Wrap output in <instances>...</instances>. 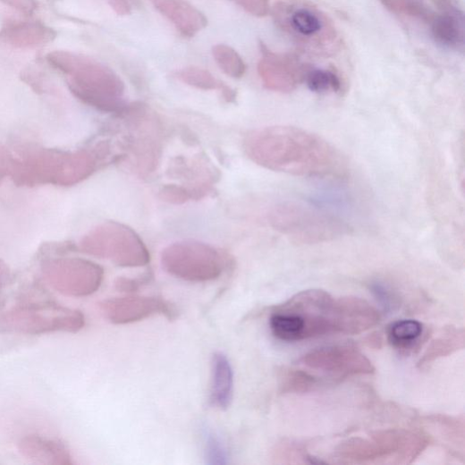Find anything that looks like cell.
<instances>
[{
    "label": "cell",
    "mask_w": 465,
    "mask_h": 465,
    "mask_svg": "<svg viewBox=\"0 0 465 465\" xmlns=\"http://www.w3.org/2000/svg\"><path fill=\"white\" fill-rule=\"evenodd\" d=\"M246 155L266 169L297 177H342L345 161L340 152L320 136L291 126L255 130L244 140Z\"/></svg>",
    "instance_id": "cell-1"
},
{
    "label": "cell",
    "mask_w": 465,
    "mask_h": 465,
    "mask_svg": "<svg viewBox=\"0 0 465 465\" xmlns=\"http://www.w3.org/2000/svg\"><path fill=\"white\" fill-rule=\"evenodd\" d=\"M47 62L67 76L72 93L87 105L119 115L128 109L125 84L109 68L91 58L66 51L47 55Z\"/></svg>",
    "instance_id": "cell-2"
},
{
    "label": "cell",
    "mask_w": 465,
    "mask_h": 465,
    "mask_svg": "<svg viewBox=\"0 0 465 465\" xmlns=\"http://www.w3.org/2000/svg\"><path fill=\"white\" fill-rule=\"evenodd\" d=\"M273 228L300 244H319L351 234L352 228L341 218L298 202L276 205L269 213Z\"/></svg>",
    "instance_id": "cell-3"
},
{
    "label": "cell",
    "mask_w": 465,
    "mask_h": 465,
    "mask_svg": "<svg viewBox=\"0 0 465 465\" xmlns=\"http://www.w3.org/2000/svg\"><path fill=\"white\" fill-rule=\"evenodd\" d=\"M428 444L422 435L405 430L374 433L370 439L355 438L342 444L335 455L342 462L364 463L379 459H395V463H410Z\"/></svg>",
    "instance_id": "cell-4"
},
{
    "label": "cell",
    "mask_w": 465,
    "mask_h": 465,
    "mask_svg": "<svg viewBox=\"0 0 465 465\" xmlns=\"http://www.w3.org/2000/svg\"><path fill=\"white\" fill-rule=\"evenodd\" d=\"M81 249L123 267H140L150 262L148 249L138 232L119 222L97 225L84 238Z\"/></svg>",
    "instance_id": "cell-5"
},
{
    "label": "cell",
    "mask_w": 465,
    "mask_h": 465,
    "mask_svg": "<svg viewBox=\"0 0 465 465\" xmlns=\"http://www.w3.org/2000/svg\"><path fill=\"white\" fill-rule=\"evenodd\" d=\"M160 261L169 275L197 283L219 278L226 266V259L217 249L196 241L167 246L161 253Z\"/></svg>",
    "instance_id": "cell-6"
},
{
    "label": "cell",
    "mask_w": 465,
    "mask_h": 465,
    "mask_svg": "<svg viewBox=\"0 0 465 465\" xmlns=\"http://www.w3.org/2000/svg\"><path fill=\"white\" fill-rule=\"evenodd\" d=\"M84 326L85 317L80 311L52 303L22 306L0 317V327L33 335L60 331L76 333Z\"/></svg>",
    "instance_id": "cell-7"
},
{
    "label": "cell",
    "mask_w": 465,
    "mask_h": 465,
    "mask_svg": "<svg viewBox=\"0 0 465 465\" xmlns=\"http://www.w3.org/2000/svg\"><path fill=\"white\" fill-rule=\"evenodd\" d=\"M300 362L339 380L358 375H372L376 371L372 362L353 343L316 348Z\"/></svg>",
    "instance_id": "cell-8"
},
{
    "label": "cell",
    "mask_w": 465,
    "mask_h": 465,
    "mask_svg": "<svg viewBox=\"0 0 465 465\" xmlns=\"http://www.w3.org/2000/svg\"><path fill=\"white\" fill-rule=\"evenodd\" d=\"M45 274L58 292L72 297L92 295L104 278L100 266L80 258L53 261L46 266Z\"/></svg>",
    "instance_id": "cell-9"
},
{
    "label": "cell",
    "mask_w": 465,
    "mask_h": 465,
    "mask_svg": "<svg viewBox=\"0 0 465 465\" xmlns=\"http://www.w3.org/2000/svg\"><path fill=\"white\" fill-rule=\"evenodd\" d=\"M335 299L320 289L302 291L284 304L277 307L294 313L303 323L304 339L335 334L333 312Z\"/></svg>",
    "instance_id": "cell-10"
},
{
    "label": "cell",
    "mask_w": 465,
    "mask_h": 465,
    "mask_svg": "<svg viewBox=\"0 0 465 465\" xmlns=\"http://www.w3.org/2000/svg\"><path fill=\"white\" fill-rule=\"evenodd\" d=\"M131 116L135 134L132 136L131 151L135 167L141 174H150L161 156L160 127L156 115L142 105H131L124 112Z\"/></svg>",
    "instance_id": "cell-11"
},
{
    "label": "cell",
    "mask_w": 465,
    "mask_h": 465,
    "mask_svg": "<svg viewBox=\"0 0 465 465\" xmlns=\"http://www.w3.org/2000/svg\"><path fill=\"white\" fill-rule=\"evenodd\" d=\"M104 316L114 324L138 322L154 315L168 319L177 317V310L168 302L148 297H127L105 300L100 304Z\"/></svg>",
    "instance_id": "cell-12"
},
{
    "label": "cell",
    "mask_w": 465,
    "mask_h": 465,
    "mask_svg": "<svg viewBox=\"0 0 465 465\" xmlns=\"http://www.w3.org/2000/svg\"><path fill=\"white\" fill-rule=\"evenodd\" d=\"M380 320L379 311L365 300L356 297L335 300V334H359L376 326Z\"/></svg>",
    "instance_id": "cell-13"
},
{
    "label": "cell",
    "mask_w": 465,
    "mask_h": 465,
    "mask_svg": "<svg viewBox=\"0 0 465 465\" xmlns=\"http://www.w3.org/2000/svg\"><path fill=\"white\" fill-rule=\"evenodd\" d=\"M281 15L283 28L302 43H316L326 30L322 15L311 7H286Z\"/></svg>",
    "instance_id": "cell-14"
},
{
    "label": "cell",
    "mask_w": 465,
    "mask_h": 465,
    "mask_svg": "<svg viewBox=\"0 0 465 465\" xmlns=\"http://www.w3.org/2000/svg\"><path fill=\"white\" fill-rule=\"evenodd\" d=\"M156 9L185 37H194L207 21L197 9L183 0H152Z\"/></svg>",
    "instance_id": "cell-15"
},
{
    "label": "cell",
    "mask_w": 465,
    "mask_h": 465,
    "mask_svg": "<svg viewBox=\"0 0 465 465\" xmlns=\"http://www.w3.org/2000/svg\"><path fill=\"white\" fill-rule=\"evenodd\" d=\"M21 453L36 463L66 465L72 464V456L65 446L57 441L29 435L20 443Z\"/></svg>",
    "instance_id": "cell-16"
},
{
    "label": "cell",
    "mask_w": 465,
    "mask_h": 465,
    "mask_svg": "<svg viewBox=\"0 0 465 465\" xmlns=\"http://www.w3.org/2000/svg\"><path fill=\"white\" fill-rule=\"evenodd\" d=\"M234 393V372L230 362L222 353L212 359V383L210 403L220 410H227Z\"/></svg>",
    "instance_id": "cell-17"
},
{
    "label": "cell",
    "mask_w": 465,
    "mask_h": 465,
    "mask_svg": "<svg viewBox=\"0 0 465 465\" xmlns=\"http://www.w3.org/2000/svg\"><path fill=\"white\" fill-rule=\"evenodd\" d=\"M0 36L13 46L32 47L51 41L55 33L41 24L22 22L7 27Z\"/></svg>",
    "instance_id": "cell-18"
},
{
    "label": "cell",
    "mask_w": 465,
    "mask_h": 465,
    "mask_svg": "<svg viewBox=\"0 0 465 465\" xmlns=\"http://www.w3.org/2000/svg\"><path fill=\"white\" fill-rule=\"evenodd\" d=\"M264 85L274 91L289 92L293 90L304 77L295 71L288 69L282 63H275L272 57H266L258 67Z\"/></svg>",
    "instance_id": "cell-19"
},
{
    "label": "cell",
    "mask_w": 465,
    "mask_h": 465,
    "mask_svg": "<svg viewBox=\"0 0 465 465\" xmlns=\"http://www.w3.org/2000/svg\"><path fill=\"white\" fill-rule=\"evenodd\" d=\"M432 32L435 41L443 46L456 50L463 48V17L458 12H449L435 18Z\"/></svg>",
    "instance_id": "cell-20"
},
{
    "label": "cell",
    "mask_w": 465,
    "mask_h": 465,
    "mask_svg": "<svg viewBox=\"0 0 465 465\" xmlns=\"http://www.w3.org/2000/svg\"><path fill=\"white\" fill-rule=\"evenodd\" d=\"M424 334V325L414 319H402L392 323L387 329V340L397 351H412Z\"/></svg>",
    "instance_id": "cell-21"
},
{
    "label": "cell",
    "mask_w": 465,
    "mask_h": 465,
    "mask_svg": "<svg viewBox=\"0 0 465 465\" xmlns=\"http://www.w3.org/2000/svg\"><path fill=\"white\" fill-rule=\"evenodd\" d=\"M182 82L203 90H220L223 97L231 102L235 100L236 93L229 87L217 80L209 72L197 67L182 69L174 73Z\"/></svg>",
    "instance_id": "cell-22"
},
{
    "label": "cell",
    "mask_w": 465,
    "mask_h": 465,
    "mask_svg": "<svg viewBox=\"0 0 465 465\" xmlns=\"http://www.w3.org/2000/svg\"><path fill=\"white\" fill-rule=\"evenodd\" d=\"M464 347L463 329H450L435 339L427 348L419 366L427 365L435 359L452 355Z\"/></svg>",
    "instance_id": "cell-23"
},
{
    "label": "cell",
    "mask_w": 465,
    "mask_h": 465,
    "mask_svg": "<svg viewBox=\"0 0 465 465\" xmlns=\"http://www.w3.org/2000/svg\"><path fill=\"white\" fill-rule=\"evenodd\" d=\"M215 61L220 69L229 77L241 79L246 72V65L239 53L224 44L213 47Z\"/></svg>",
    "instance_id": "cell-24"
},
{
    "label": "cell",
    "mask_w": 465,
    "mask_h": 465,
    "mask_svg": "<svg viewBox=\"0 0 465 465\" xmlns=\"http://www.w3.org/2000/svg\"><path fill=\"white\" fill-rule=\"evenodd\" d=\"M280 387L283 393H307L322 385V381L307 372L284 369L280 376Z\"/></svg>",
    "instance_id": "cell-25"
},
{
    "label": "cell",
    "mask_w": 465,
    "mask_h": 465,
    "mask_svg": "<svg viewBox=\"0 0 465 465\" xmlns=\"http://www.w3.org/2000/svg\"><path fill=\"white\" fill-rule=\"evenodd\" d=\"M304 80L311 91L318 94L339 92L342 89L340 78L334 72L327 70L308 71Z\"/></svg>",
    "instance_id": "cell-26"
},
{
    "label": "cell",
    "mask_w": 465,
    "mask_h": 465,
    "mask_svg": "<svg viewBox=\"0 0 465 465\" xmlns=\"http://www.w3.org/2000/svg\"><path fill=\"white\" fill-rule=\"evenodd\" d=\"M370 292L386 313H391L400 306V298L388 283L382 281H372L369 283Z\"/></svg>",
    "instance_id": "cell-27"
},
{
    "label": "cell",
    "mask_w": 465,
    "mask_h": 465,
    "mask_svg": "<svg viewBox=\"0 0 465 465\" xmlns=\"http://www.w3.org/2000/svg\"><path fill=\"white\" fill-rule=\"evenodd\" d=\"M206 459L208 464H226L227 453L221 441L212 433L206 435Z\"/></svg>",
    "instance_id": "cell-28"
},
{
    "label": "cell",
    "mask_w": 465,
    "mask_h": 465,
    "mask_svg": "<svg viewBox=\"0 0 465 465\" xmlns=\"http://www.w3.org/2000/svg\"><path fill=\"white\" fill-rule=\"evenodd\" d=\"M159 198L170 204L182 205L194 200L192 193L184 186L166 185L159 191Z\"/></svg>",
    "instance_id": "cell-29"
},
{
    "label": "cell",
    "mask_w": 465,
    "mask_h": 465,
    "mask_svg": "<svg viewBox=\"0 0 465 465\" xmlns=\"http://www.w3.org/2000/svg\"><path fill=\"white\" fill-rule=\"evenodd\" d=\"M150 275H144L140 278L120 277L115 281V288L121 292L131 293L139 290L143 284L149 281Z\"/></svg>",
    "instance_id": "cell-30"
},
{
    "label": "cell",
    "mask_w": 465,
    "mask_h": 465,
    "mask_svg": "<svg viewBox=\"0 0 465 465\" xmlns=\"http://www.w3.org/2000/svg\"><path fill=\"white\" fill-rule=\"evenodd\" d=\"M234 2L251 14L260 16L266 13L263 0H234Z\"/></svg>",
    "instance_id": "cell-31"
},
{
    "label": "cell",
    "mask_w": 465,
    "mask_h": 465,
    "mask_svg": "<svg viewBox=\"0 0 465 465\" xmlns=\"http://www.w3.org/2000/svg\"><path fill=\"white\" fill-rule=\"evenodd\" d=\"M110 5L120 15H128L131 12L129 0H110Z\"/></svg>",
    "instance_id": "cell-32"
}]
</instances>
